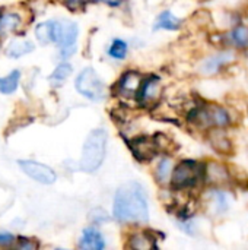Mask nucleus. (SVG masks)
<instances>
[{"label":"nucleus","instance_id":"nucleus-19","mask_svg":"<svg viewBox=\"0 0 248 250\" xmlns=\"http://www.w3.org/2000/svg\"><path fill=\"white\" fill-rule=\"evenodd\" d=\"M180 26H181V19L177 18L172 12L165 10V12H162V13L158 16V19H156L153 28H155L156 31H158V29L177 31V29H180Z\"/></svg>","mask_w":248,"mask_h":250},{"label":"nucleus","instance_id":"nucleus-5","mask_svg":"<svg viewBox=\"0 0 248 250\" xmlns=\"http://www.w3.org/2000/svg\"><path fill=\"white\" fill-rule=\"evenodd\" d=\"M79 35L77 23L69 19H57L54 21V31H53V44L58 48L75 47L76 40Z\"/></svg>","mask_w":248,"mask_h":250},{"label":"nucleus","instance_id":"nucleus-23","mask_svg":"<svg viewBox=\"0 0 248 250\" xmlns=\"http://www.w3.org/2000/svg\"><path fill=\"white\" fill-rule=\"evenodd\" d=\"M127 51H129V48H127L126 41L117 38L111 42V45L108 48V56L114 60H123L127 57Z\"/></svg>","mask_w":248,"mask_h":250},{"label":"nucleus","instance_id":"nucleus-21","mask_svg":"<svg viewBox=\"0 0 248 250\" xmlns=\"http://www.w3.org/2000/svg\"><path fill=\"white\" fill-rule=\"evenodd\" d=\"M53 31H54V21L41 22L35 26V38L42 45H47L53 42Z\"/></svg>","mask_w":248,"mask_h":250},{"label":"nucleus","instance_id":"nucleus-13","mask_svg":"<svg viewBox=\"0 0 248 250\" xmlns=\"http://www.w3.org/2000/svg\"><path fill=\"white\" fill-rule=\"evenodd\" d=\"M208 139L210 146L222 155H228L232 152V141L229 139L228 133L225 132V127H212L209 129Z\"/></svg>","mask_w":248,"mask_h":250},{"label":"nucleus","instance_id":"nucleus-25","mask_svg":"<svg viewBox=\"0 0 248 250\" xmlns=\"http://www.w3.org/2000/svg\"><path fill=\"white\" fill-rule=\"evenodd\" d=\"M89 220H91L95 226H99V224L107 223V221L110 220V217H108V214H107L104 209L96 208V209L91 211V214H89Z\"/></svg>","mask_w":248,"mask_h":250},{"label":"nucleus","instance_id":"nucleus-9","mask_svg":"<svg viewBox=\"0 0 248 250\" xmlns=\"http://www.w3.org/2000/svg\"><path fill=\"white\" fill-rule=\"evenodd\" d=\"M231 171L229 168L224 164V163H219V161H209L206 166H205V176H203V180L210 185V186H216V188H221V186H227L231 183Z\"/></svg>","mask_w":248,"mask_h":250},{"label":"nucleus","instance_id":"nucleus-10","mask_svg":"<svg viewBox=\"0 0 248 250\" xmlns=\"http://www.w3.org/2000/svg\"><path fill=\"white\" fill-rule=\"evenodd\" d=\"M232 60H235V53L232 50H225V51H221V53H216V54H212L209 57H206L200 67H199V72L205 76H212V75H216L222 70L224 66L229 64Z\"/></svg>","mask_w":248,"mask_h":250},{"label":"nucleus","instance_id":"nucleus-14","mask_svg":"<svg viewBox=\"0 0 248 250\" xmlns=\"http://www.w3.org/2000/svg\"><path fill=\"white\" fill-rule=\"evenodd\" d=\"M77 248L83 250H102L105 248V240L101 231L95 227H86L79 239Z\"/></svg>","mask_w":248,"mask_h":250},{"label":"nucleus","instance_id":"nucleus-29","mask_svg":"<svg viewBox=\"0 0 248 250\" xmlns=\"http://www.w3.org/2000/svg\"><path fill=\"white\" fill-rule=\"evenodd\" d=\"M95 1H99V3H105V4H108V6H120L124 0H95Z\"/></svg>","mask_w":248,"mask_h":250},{"label":"nucleus","instance_id":"nucleus-6","mask_svg":"<svg viewBox=\"0 0 248 250\" xmlns=\"http://www.w3.org/2000/svg\"><path fill=\"white\" fill-rule=\"evenodd\" d=\"M18 166L20 170L34 182L41 183V185H53L57 180L56 171L48 167L47 164L34 161V160H20L18 161Z\"/></svg>","mask_w":248,"mask_h":250},{"label":"nucleus","instance_id":"nucleus-17","mask_svg":"<svg viewBox=\"0 0 248 250\" xmlns=\"http://www.w3.org/2000/svg\"><path fill=\"white\" fill-rule=\"evenodd\" d=\"M227 42L238 50L248 48V26L238 25L232 28L227 35Z\"/></svg>","mask_w":248,"mask_h":250},{"label":"nucleus","instance_id":"nucleus-20","mask_svg":"<svg viewBox=\"0 0 248 250\" xmlns=\"http://www.w3.org/2000/svg\"><path fill=\"white\" fill-rule=\"evenodd\" d=\"M19 81H20V70H18V69L12 70L6 76H1L0 78V94H3V95L13 94L19 86Z\"/></svg>","mask_w":248,"mask_h":250},{"label":"nucleus","instance_id":"nucleus-15","mask_svg":"<svg viewBox=\"0 0 248 250\" xmlns=\"http://www.w3.org/2000/svg\"><path fill=\"white\" fill-rule=\"evenodd\" d=\"M34 50H35V45L32 41L25 40V38H13L7 42L4 53L10 59H19V57H23V56L32 53Z\"/></svg>","mask_w":248,"mask_h":250},{"label":"nucleus","instance_id":"nucleus-24","mask_svg":"<svg viewBox=\"0 0 248 250\" xmlns=\"http://www.w3.org/2000/svg\"><path fill=\"white\" fill-rule=\"evenodd\" d=\"M213 204H215V209L218 214H222L228 209L229 207V202H228V198L224 192H215L213 193Z\"/></svg>","mask_w":248,"mask_h":250},{"label":"nucleus","instance_id":"nucleus-27","mask_svg":"<svg viewBox=\"0 0 248 250\" xmlns=\"http://www.w3.org/2000/svg\"><path fill=\"white\" fill-rule=\"evenodd\" d=\"M18 237L13 236L10 231L6 230H0V248H12L16 245Z\"/></svg>","mask_w":248,"mask_h":250},{"label":"nucleus","instance_id":"nucleus-16","mask_svg":"<svg viewBox=\"0 0 248 250\" xmlns=\"http://www.w3.org/2000/svg\"><path fill=\"white\" fill-rule=\"evenodd\" d=\"M174 161L171 157L165 155L162 157L156 167H155V171H153V176H155V180L158 185L161 186H167L171 183V177H172V171H174Z\"/></svg>","mask_w":248,"mask_h":250},{"label":"nucleus","instance_id":"nucleus-22","mask_svg":"<svg viewBox=\"0 0 248 250\" xmlns=\"http://www.w3.org/2000/svg\"><path fill=\"white\" fill-rule=\"evenodd\" d=\"M72 72H73V67H72L70 63H66V62L60 63V64L53 70V73L50 75V82H51V85H53V86H60V85L72 75Z\"/></svg>","mask_w":248,"mask_h":250},{"label":"nucleus","instance_id":"nucleus-3","mask_svg":"<svg viewBox=\"0 0 248 250\" xmlns=\"http://www.w3.org/2000/svg\"><path fill=\"white\" fill-rule=\"evenodd\" d=\"M203 176H205V167H202L196 161L183 160L174 167L171 186L178 192L189 190L193 189L196 185H199L200 180H203Z\"/></svg>","mask_w":248,"mask_h":250},{"label":"nucleus","instance_id":"nucleus-18","mask_svg":"<svg viewBox=\"0 0 248 250\" xmlns=\"http://www.w3.org/2000/svg\"><path fill=\"white\" fill-rule=\"evenodd\" d=\"M127 246L134 250H151L155 248V239L145 231H136L129 236Z\"/></svg>","mask_w":248,"mask_h":250},{"label":"nucleus","instance_id":"nucleus-1","mask_svg":"<svg viewBox=\"0 0 248 250\" xmlns=\"http://www.w3.org/2000/svg\"><path fill=\"white\" fill-rule=\"evenodd\" d=\"M113 215L121 224L148 223L149 205L145 189L136 182L120 186L114 196Z\"/></svg>","mask_w":248,"mask_h":250},{"label":"nucleus","instance_id":"nucleus-4","mask_svg":"<svg viewBox=\"0 0 248 250\" xmlns=\"http://www.w3.org/2000/svg\"><path fill=\"white\" fill-rule=\"evenodd\" d=\"M76 91L91 101H101L105 97V85L92 67H85L76 76Z\"/></svg>","mask_w":248,"mask_h":250},{"label":"nucleus","instance_id":"nucleus-11","mask_svg":"<svg viewBox=\"0 0 248 250\" xmlns=\"http://www.w3.org/2000/svg\"><path fill=\"white\" fill-rule=\"evenodd\" d=\"M142 82H143V76L140 73L129 70L123 73V76L117 82V91L124 98H137Z\"/></svg>","mask_w":248,"mask_h":250},{"label":"nucleus","instance_id":"nucleus-8","mask_svg":"<svg viewBox=\"0 0 248 250\" xmlns=\"http://www.w3.org/2000/svg\"><path fill=\"white\" fill-rule=\"evenodd\" d=\"M162 91H164V86H162L161 78L151 75L148 78H143L142 86L137 94V100L145 107H152L161 100Z\"/></svg>","mask_w":248,"mask_h":250},{"label":"nucleus","instance_id":"nucleus-26","mask_svg":"<svg viewBox=\"0 0 248 250\" xmlns=\"http://www.w3.org/2000/svg\"><path fill=\"white\" fill-rule=\"evenodd\" d=\"M18 249L23 250H35L38 249V242L35 239H31V237H18L16 240V245H15Z\"/></svg>","mask_w":248,"mask_h":250},{"label":"nucleus","instance_id":"nucleus-28","mask_svg":"<svg viewBox=\"0 0 248 250\" xmlns=\"http://www.w3.org/2000/svg\"><path fill=\"white\" fill-rule=\"evenodd\" d=\"M63 1H64V4H66L69 9L76 10V9H79V7H82V6H85V3H86L88 0H63Z\"/></svg>","mask_w":248,"mask_h":250},{"label":"nucleus","instance_id":"nucleus-12","mask_svg":"<svg viewBox=\"0 0 248 250\" xmlns=\"http://www.w3.org/2000/svg\"><path fill=\"white\" fill-rule=\"evenodd\" d=\"M23 25H25V21L20 12L7 10V12L0 13V40L19 32Z\"/></svg>","mask_w":248,"mask_h":250},{"label":"nucleus","instance_id":"nucleus-7","mask_svg":"<svg viewBox=\"0 0 248 250\" xmlns=\"http://www.w3.org/2000/svg\"><path fill=\"white\" fill-rule=\"evenodd\" d=\"M129 146H130L133 155L136 157V160L143 161V163L153 160L161 152L156 136H146V135L137 136L130 141Z\"/></svg>","mask_w":248,"mask_h":250},{"label":"nucleus","instance_id":"nucleus-2","mask_svg":"<svg viewBox=\"0 0 248 250\" xmlns=\"http://www.w3.org/2000/svg\"><path fill=\"white\" fill-rule=\"evenodd\" d=\"M107 142H108V135L105 129L98 127L88 135L79 161V167L82 171L95 173L101 167L107 154Z\"/></svg>","mask_w":248,"mask_h":250}]
</instances>
